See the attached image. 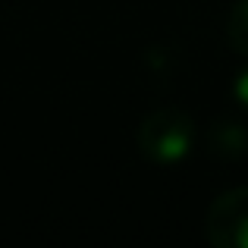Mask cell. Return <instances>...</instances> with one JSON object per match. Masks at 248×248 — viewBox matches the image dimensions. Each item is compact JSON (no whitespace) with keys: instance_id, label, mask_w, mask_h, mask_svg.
<instances>
[{"instance_id":"1","label":"cell","mask_w":248,"mask_h":248,"mask_svg":"<svg viewBox=\"0 0 248 248\" xmlns=\"http://www.w3.org/2000/svg\"><path fill=\"white\" fill-rule=\"evenodd\" d=\"M195 141V123L188 113L173 107L154 110L139 126V148L154 164H176L192 151Z\"/></svg>"},{"instance_id":"2","label":"cell","mask_w":248,"mask_h":248,"mask_svg":"<svg viewBox=\"0 0 248 248\" xmlns=\"http://www.w3.org/2000/svg\"><path fill=\"white\" fill-rule=\"evenodd\" d=\"M204 236L217 248H248V186L230 188L211 201Z\"/></svg>"},{"instance_id":"3","label":"cell","mask_w":248,"mask_h":248,"mask_svg":"<svg viewBox=\"0 0 248 248\" xmlns=\"http://www.w3.org/2000/svg\"><path fill=\"white\" fill-rule=\"evenodd\" d=\"M226 38H230L232 50L248 57V0H236L226 19Z\"/></svg>"}]
</instances>
